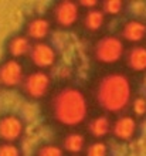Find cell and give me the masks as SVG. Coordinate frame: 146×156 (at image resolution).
Instances as JSON below:
<instances>
[{"label":"cell","mask_w":146,"mask_h":156,"mask_svg":"<svg viewBox=\"0 0 146 156\" xmlns=\"http://www.w3.org/2000/svg\"><path fill=\"white\" fill-rule=\"evenodd\" d=\"M51 29V23L48 19L45 17H33L31 20L27 23V29H26V36L31 40H36L37 43L45 38L50 33Z\"/></svg>","instance_id":"obj_10"},{"label":"cell","mask_w":146,"mask_h":156,"mask_svg":"<svg viewBox=\"0 0 146 156\" xmlns=\"http://www.w3.org/2000/svg\"><path fill=\"white\" fill-rule=\"evenodd\" d=\"M123 2L122 0H106L102 3V12L104 14H109V16H116L123 10Z\"/></svg>","instance_id":"obj_17"},{"label":"cell","mask_w":146,"mask_h":156,"mask_svg":"<svg viewBox=\"0 0 146 156\" xmlns=\"http://www.w3.org/2000/svg\"><path fill=\"white\" fill-rule=\"evenodd\" d=\"M30 58L31 61L40 68H48L54 66V62L57 60V53L51 44L38 41L36 44H33L31 51H30Z\"/></svg>","instance_id":"obj_8"},{"label":"cell","mask_w":146,"mask_h":156,"mask_svg":"<svg viewBox=\"0 0 146 156\" xmlns=\"http://www.w3.org/2000/svg\"><path fill=\"white\" fill-rule=\"evenodd\" d=\"M54 20L61 27H71L80 17V4L71 0H64L54 6Z\"/></svg>","instance_id":"obj_6"},{"label":"cell","mask_w":146,"mask_h":156,"mask_svg":"<svg viewBox=\"0 0 146 156\" xmlns=\"http://www.w3.org/2000/svg\"><path fill=\"white\" fill-rule=\"evenodd\" d=\"M80 4H81L82 7H87L88 10H91V9H95V6L98 4V2L97 0H82Z\"/></svg>","instance_id":"obj_22"},{"label":"cell","mask_w":146,"mask_h":156,"mask_svg":"<svg viewBox=\"0 0 146 156\" xmlns=\"http://www.w3.org/2000/svg\"><path fill=\"white\" fill-rule=\"evenodd\" d=\"M132 112L136 118H143L146 115V97L138 95L132 99Z\"/></svg>","instance_id":"obj_19"},{"label":"cell","mask_w":146,"mask_h":156,"mask_svg":"<svg viewBox=\"0 0 146 156\" xmlns=\"http://www.w3.org/2000/svg\"><path fill=\"white\" fill-rule=\"evenodd\" d=\"M87 156H108V146L102 140H95L88 145Z\"/></svg>","instance_id":"obj_18"},{"label":"cell","mask_w":146,"mask_h":156,"mask_svg":"<svg viewBox=\"0 0 146 156\" xmlns=\"http://www.w3.org/2000/svg\"><path fill=\"white\" fill-rule=\"evenodd\" d=\"M51 77L45 71L37 70L24 78V92L31 98H43L50 90Z\"/></svg>","instance_id":"obj_4"},{"label":"cell","mask_w":146,"mask_h":156,"mask_svg":"<svg viewBox=\"0 0 146 156\" xmlns=\"http://www.w3.org/2000/svg\"><path fill=\"white\" fill-rule=\"evenodd\" d=\"M23 66L16 58H9L0 64V84L4 87H16L23 81Z\"/></svg>","instance_id":"obj_7"},{"label":"cell","mask_w":146,"mask_h":156,"mask_svg":"<svg viewBox=\"0 0 146 156\" xmlns=\"http://www.w3.org/2000/svg\"><path fill=\"white\" fill-rule=\"evenodd\" d=\"M136 131H138V122H136V118L132 115L125 114V115L118 116L112 123V133L116 139L123 140V142L134 139Z\"/></svg>","instance_id":"obj_9"},{"label":"cell","mask_w":146,"mask_h":156,"mask_svg":"<svg viewBox=\"0 0 146 156\" xmlns=\"http://www.w3.org/2000/svg\"><path fill=\"white\" fill-rule=\"evenodd\" d=\"M105 21V14L99 9H91L87 10L85 16H84V26L91 31H97L104 26Z\"/></svg>","instance_id":"obj_15"},{"label":"cell","mask_w":146,"mask_h":156,"mask_svg":"<svg viewBox=\"0 0 146 156\" xmlns=\"http://www.w3.org/2000/svg\"><path fill=\"white\" fill-rule=\"evenodd\" d=\"M24 132V122L16 114H6L0 116V139L14 144Z\"/></svg>","instance_id":"obj_5"},{"label":"cell","mask_w":146,"mask_h":156,"mask_svg":"<svg viewBox=\"0 0 146 156\" xmlns=\"http://www.w3.org/2000/svg\"><path fill=\"white\" fill-rule=\"evenodd\" d=\"M126 61L134 71H146V47L134 45L126 53Z\"/></svg>","instance_id":"obj_13"},{"label":"cell","mask_w":146,"mask_h":156,"mask_svg":"<svg viewBox=\"0 0 146 156\" xmlns=\"http://www.w3.org/2000/svg\"><path fill=\"white\" fill-rule=\"evenodd\" d=\"M64 149L69 153H80L85 148V138L82 133L78 132H71L65 136L64 139Z\"/></svg>","instance_id":"obj_16"},{"label":"cell","mask_w":146,"mask_h":156,"mask_svg":"<svg viewBox=\"0 0 146 156\" xmlns=\"http://www.w3.org/2000/svg\"><path fill=\"white\" fill-rule=\"evenodd\" d=\"M0 156H20V149L14 144L2 142L0 144Z\"/></svg>","instance_id":"obj_21"},{"label":"cell","mask_w":146,"mask_h":156,"mask_svg":"<svg viewBox=\"0 0 146 156\" xmlns=\"http://www.w3.org/2000/svg\"><path fill=\"white\" fill-rule=\"evenodd\" d=\"M37 156H64V153L62 149L57 145H43L38 149Z\"/></svg>","instance_id":"obj_20"},{"label":"cell","mask_w":146,"mask_h":156,"mask_svg":"<svg viewBox=\"0 0 146 156\" xmlns=\"http://www.w3.org/2000/svg\"><path fill=\"white\" fill-rule=\"evenodd\" d=\"M75 156H78V155H75Z\"/></svg>","instance_id":"obj_23"},{"label":"cell","mask_w":146,"mask_h":156,"mask_svg":"<svg viewBox=\"0 0 146 156\" xmlns=\"http://www.w3.org/2000/svg\"><path fill=\"white\" fill-rule=\"evenodd\" d=\"M123 51H125V47L121 38L116 36H105L97 43L94 54L98 61L112 64L123 55Z\"/></svg>","instance_id":"obj_3"},{"label":"cell","mask_w":146,"mask_h":156,"mask_svg":"<svg viewBox=\"0 0 146 156\" xmlns=\"http://www.w3.org/2000/svg\"><path fill=\"white\" fill-rule=\"evenodd\" d=\"M88 129L92 136H95V138H102V136H105L106 133L112 129V123H111L108 116L98 115L89 121Z\"/></svg>","instance_id":"obj_14"},{"label":"cell","mask_w":146,"mask_h":156,"mask_svg":"<svg viewBox=\"0 0 146 156\" xmlns=\"http://www.w3.org/2000/svg\"><path fill=\"white\" fill-rule=\"evenodd\" d=\"M121 34L129 43H139L146 37V23L139 19H132L123 24Z\"/></svg>","instance_id":"obj_11"},{"label":"cell","mask_w":146,"mask_h":156,"mask_svg":"<svg viewBox=\"0 0 146 156\" xmlns=\"http://www.w3.org/2000/svg\"><path fill=\"white\" fill-rule=\"evenodd\" d=\"M33 44L30 43V38L26 34H17L12 37L7 43V51L13 58L23 57L26 54H30Z\"/></svg>","instance_id":"obj_12"},{"label":"cell","mask_w":146,"mask_h":156,"mask_svg":"<svg viewBox=\"0 0 146 156\" xmlns=\"http://www.w3.org/2000/svg\"><path fill=\"white\" fill-rule=\"evenodd\" d=\"M97 98L99 105L106 111H123L132 98V85L129 78L121 73L105 75L97 88Z\"/></svg>","instance_id":"obj_1"},{"label":"cell","mask_w":146,"mask_h":156,"mask_svg":"<svg viewBox=\"0 0 146 156\" xmlns=\"http://www.w3.org/2000/svg\"><path fill=\"white\" fill-rule=\"evenodd\" d=\"M88 112L85 95L78 88L65 87L55 95L53 101V114L60 123L75 126L81 123Z\"/></svg>","instance_id":"obj_2"}]
</instances>
